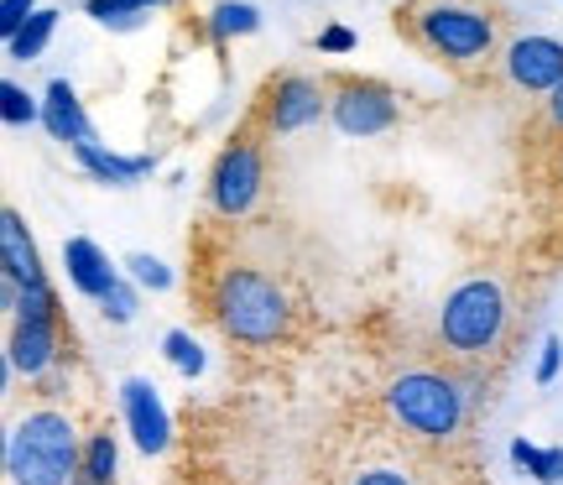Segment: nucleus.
<instances>
[{"mask_svg": "<svg viewBox=\"0 0 563 485\" xmlns=\"http://www.w3.org/2000/svg\"><path fill=\"white\" fill-rule=\"evenodd\" d=\"M173 0H84V11L100 21V26H136L141 16H152Z\"/></svg>", "mask_w": 563, "mask_h": 485, "instance_id": "18", "label": "nucleus"}, {"mask_svg": "<svg viewBox=\"0 0 563 485\" xmlns=\"http://www.w3.org/2000/svg\"><path fill=\"white\" fill-rule=\"evenodd\" d=\"M84 465V444L74 433V418L58 407H37L16 418L5 439V475L11 485H74Z\"/></svg>", "mask_w": 563, "mask_h": 485, "instance_id": "3", "label": "nucleus"}, {"mask_svg": "<svg viewBox=\"0 0 563 485\" xmlns=\"http://www.w3.org/2000/svg\"><path fill=\"white\" fill-rule=\"evenodd\" d=\"M350 485H418V481L397 465H371V470H361V475H350Z\"/></svg>", "mask_w": 563, "mask_h": 485, "instance_id": "26", "label": "nucleus"}, {"mask_svg": "<svg viewBox=\"0 0 563 485\" xmlns=\"http://www.w3.org/2000/svg\"><path fill=\"white\" fill-rule=\"evenodd\" d=\"M511 465L527 470L532 481L559 485L563 481V449H538V444H527V439H517V444H511Z\"/></svg>", "mask_w": 563, "mask_h": 485, "instance_id": "19", "label": "nucleus"}, {"mask_svg": "<svg viewBox=\"0 0 563 485\" xmlns=\"http://www.w3.org/2000/svg\"><path fill=\"white\" fill-rule=\"evenodd\" d=\"M100 313H104V323H131V319H136V287L121 277V283L100 298Z\"/></svg>", "mask_w": 563, "mask_h": 485, "instance_id": "24", "label": "nucleus"}, {"mask_svg": "<svg viewBox=\"0 0 563 485\" xmlns=\"http://www.w3.org/2000/svg\"><path fill=\"white\" fill-rule=\"evenodd\" d=\"M115 465H121L115 433H110V428L89 433V439H84V465H79V475H89L95 485H115Z\"/></svg>", "mask_w": 563, "mask_h": 485, "instance_id": "17", "label": "nucleus"}, {"mask_svg": "<svg viewBox=\"0 0 563 485\" xmlns=\"http://www.w3.org/2000/svg\"><path fill=\"white\" fill-rule=\"evenodd\" d=\"M0 277H5V283H16L21 293H26V287H47L37 241L26 235V220H21L11 203L0 209Z\"/></svg>", "mask_w": 563, "mask_h": 485, "instance_id": "12", "label": "nucleus"}, {"mask_svg": "<svg viewBox=\"0 0 563 485\" xmlns=\"http://www.w3.org/2000/svg\"><path fill=\"white\" fill-rule=\"evenodd\" d=\"M329 115V84L313 79V74H277V79L262 89L256 100V115L251 121L262 125L266 136H292V131H308V125Z\"/></svg>", "mask_w": 563, "mask_h": 485, "instance_id": "8", "label": "nucleus"}, {"mask_svg": "<svg viewBox=\"0 0 563 485\" xmlns=\"http://www.w3.org/2000/svg\"><path fill=\"white\" fill-rule=\"evenodd\" d=\"M553 183L563 188V146H559V162H553Z\"/></svg>", "mask_w": 563, "mask_h": 485, "instance_id": "30", "label": "nucleus"}, {"mask_svg": "<svg viewBox=\"0 0 563 485\" xmlns=\"http://www.w3.org/2000/svg\"><path fill=\"white\" fill-rule=\"evenodd\" d=\"M121 266H125V277H131L136 287H152V293H167V287H173V272H167L152 251H131Z\"/></svg>", "mask_w": 563, "mask_h": 485, "instance_id": "23", "label": "nucleus"}, {"mask_svg": "<svg viewBox=\"0 0 563 485\" xmlns=\"http://www.w3.org/2000/svg\"><path fill=\"white\" fill-rule=\"evenodd\" d=\"M391 423L422 439V444H449L464 428V412H470V397L454 376L443 371H402L397 382L382 392Z\"/></svg>", "mask_w": 563, "mask_h": 485, "instance_id": "4", "label": "nucleus"}, {"mask_svg": "<svg viewBox=\"0 0 563 485\" xmlns=\"http://www.w3.org/2000/svg\"><path fill=\"white\" fill-rule=\"evenodd\" d=\"M329 121L340 136H386L402 121V95L382 79H355V74H340L329 84Z\"/></svg>", "mask_w": 563, "mask_h": 485, "instance_id": "7", "label": "nucleus"}, {"mask_svg": "<svg viewBox=\"0 0 563 485\" xmlns=\"http://www.w3.org/2000/svg\"><path fill=\"white\" fill-rule=\"evenodd\" d=\"M42 125H47L53 142H63L68 152L79 142H95V125H89V115H84V104H79V89L68 79L47 84V95H42Z\"/></svg>", "mask_w": 563, "mask_h": 485, "instance_id": "14", "label": "nucleus"}, {"mask_svg": "<svg viewBox=\"0 0 563 485\" xmlns=\"http://www.w3.org/2000/svg\"><path fill=\"white\" fill-rule=\"evenodd\" d=\"M559 365H563V340H559V334H548V340H543V355H538V386H553Z\"/></svg>", "mask_w": 563, "mask_h": 485, "instance_id": "27", "label": "nucleus"}, {"mask_svg": "<svg viewBox=\"0 0 563 485\" xmlns=\"http://www.w3.org/2000/svg\"><path fill=\"white\" fill-rule=\"evenodd\" d=\"M63 272H68V287H74V293H84V298H95V304H100L104 293L121 283V266H110V256H104L89 235L63 241Z\"/></svg>", "mask_w": 563, "mask_h": 485, "instance_id": "13", "label": "nucleus"}, {"mask_svg": "<svg viewBox=\"0 0 563 485\" xmlns=\"http://www.w3.org/2000/svg\"><path fill=\"white\" fill-rule=\"evenodd\" d=\"M251 32H262V11H256V5H245V0H220V5L209 11V37L214 42L251 37Z\"/></svg>", "mask_w": 563, "mask_h": 485, "instance_id": "16", "label": "nucleus"}, {"mask_svg": "<svg viewBox=\"0 0 563 485\" xmlns=\"http://www.w3.org/2000/svg\"><path fill=\"white\" fill-rule=\"evenodd\" d=\"M319 53H355V32H350V26H323Z\"/></svg>", "mask_w": 563, "mask_h": 485, "instance_id": "28", "label": "nucleus"}, {"mask_svg": "<svg viewBox=\"0 0 563 485\" xmlns=\"http://www.w3.org/2000/svg\"><path fill=\"white\" fill-rule=\"evenodd\" d=\"M74 157H79V167L95 183H115V188L146 178V173L157 167L152 157H121V152H110V146H100V142H79V146H74Z\"/></svg>", "mask_w": 563, "mask_h": 485, "instance_id": "15", "label": "nucleus"}, {"mask_svg": "<svg viewBox=\"0 0 563 485\" xmlns=\"http://www.w3.org/2000/svg\"><path fill=\"white\" fill-rule=\"evenodd\" d=\"M543 125L553 131V136H563V84L543 100Z\"/></svg>", "mask_w": 563, "mask_h": 485, "instance_id": "29", "label": "nucleus"}, {"mask_svg": "<svg viewBox=\"0 0 563 485\" xmlns=\"http://www.w3.org/2000/svg\"><path fill=\"white\" fill-rule=\"evenodd\" d=\"M74 485H95V481H89V475H74Z\"/></svg>", "mask_w": 563, "mask_h": 485, "instance_id": "31", "label": "nucleus"}, {"mask_svg": "<svg viewBox=\"0 0 563 485\" xmlns=\"http://www.w3.org/2000/svg\"><path fill=\"white\" fill-rule=\"evenodd\" d=\"M53 32H58V11H37V16L16 32V37L5 42V53H11L16 63H32V58H42V47L53 42Z\"/></svg>", "mask_w": 563, "mask_h": 485, "instance_id": "20", "label": "nucleus"}, {"mask_svg": "<svg viewBox=\"0 0 563 485\" xmlns=\"http://www.w3.org/2000/svg\"><path fill=\"white\" fill-rule=\"evenodd\" d=\"M506 287L496 277H464L439 308V340L449 355L460 361H475V355H490L506 334Z\"/></svg>", "mask_w": 563, "mask_h": 485, "instance_id": "5", "label": "nucleus"}, {"mask_svg": "<svg viewBox=\"0 0 563 485\" xmlns=\"http://www.w3.org/2000/svg\"><path fill=\"white\" fill-rule=\"evenodd\" d=\"M262 183H266V152H262V131L251 121L224 142V152L209 167V209L220 220H245L256 209V199H262Z\"/></svg>", "mask_w": 563, "mask_h": 485, "instance_id": "6", "label": "nucleus"}, {"mask_svg": "<svg viewBox=\"0 0 563 485\" xmlns=\"http://www.w3.org/2000/svg\"><path fill=\"white\" fill-rule=\"evenodd\" d=\"M214 323L224 329V340L251 344V350H272L292 334V298L277 277H266L256 266H224L209 293Z\"/></svg>", "mask_w": 563, "mask_h": 485, "instance_id": "1", "label": "nucleus"}, {"mask_svg": "<svg viewBox=\"0 0 563 485\" xmlns=\"http://www.w3.org/2000/svg\"><path fill=\"white\" fill-rule=\"evenodd\" d=\"M0 121L11 125V131H21V125H37L42 121V104L32 100L16 79H5V84H0Z\"/></svg>", "mask_w": 563, "mask_h": 485, "instance_id": "22", "label": "nucleus"}, {"mask_svg": "<svg viewBox=\"0 0 563 485\" xmlns=\"http://www.w3.org/2000/svg\"><path fill=\"white\" fill-rule=\"evenodd\" d=\"M162 355H167V365L178 371V376H203V344L188 334V329H167L162 334Z\"/></svg>", "mask_w": 563, "mask_h": 485, "instance_id": "21", "label": "nucleus"}, {"mask_svg": "<svg viewBox=\"0 0 563 485\" xmlns=\"http://www.w3.org/2000/svg\"><path fill=\"white\" fill-rule=\"evenodd\" d=\"M37 11H42L37 0H0V37L11 42L21 26H26V21L37 16Z\"/></svg>", "mask_w": 563, "mask_h": 485, "instance_id": "25", "label": "nucleus"}, {"mask_svg": "<svg viewBox=\"0 0 563 485\" xmlns=\"http://www.w3.org/2000/svg\"><path fill=\"white\" fill-rule=\"evenodd\" d=\"M501 74L511 89L522 95H553L563 84V42L543 37V32H527V37H511L501 53Z\"/></svg>", "mask_w": 563, "mask_h": 485, "instance_id": "9", "label": "nucleus"}, {"mask_svg": "<svg viewBox=\"0 0 563 485\" xmlns=\"http://www.w3.org/2000/svg\"><path fill=\"white\" fill-rule=\"evenodd\" d=\"M63 355V334L58 323H42V319H11V334H5V365L21 371L26 382L47 376Z\"/></svg>", "mask_w": 563, "mask_h": 485, "instance_id": "11", "label": "nucleus"}, {"mask_svg": "<svg viewBox=\"0 0 563 485\" xmlns=\"http://www.w3.org/2000/svg\"><path fill=\"white\" fill-rule=\"evenodd\" d=\"M402 21L422 53L454 63V68H475V63L496 58V42H501V16L485 5H470V0H412L407 11H397V26Z\"/></svg>", "mask_w": 563, "mask_h": 485, "instance_id": "2", "label": "nucleus"}, {"mask_svg": "<svg viewBox=\"0 0 563 485\" xmlns=\"http://www.w3.org/2000/svg\"><path fill=\"white\" fill-rule=\"evenodd\" d=\"M121 412L141 454H162V449L173 444V418H167L157 386L146 382V376H125L121 382Z\"/></svg>", "mask_w": 563, "mask_h": 485, "instance_id": "10", "label": "nucleus"}]
</instances>
